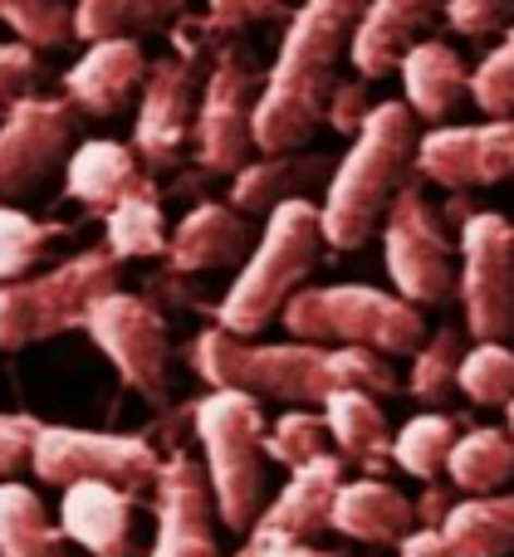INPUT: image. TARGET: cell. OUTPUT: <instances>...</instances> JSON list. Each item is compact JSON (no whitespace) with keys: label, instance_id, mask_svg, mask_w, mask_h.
Returning a JSON list of instances; mask_svg holds the SVG:
<instances>
[{"label":"cell","instance_id":"cell-44","mask_svg":"<svg viewBox=\"0 0 514 557\" xmlns=\"http://www.w3.org/2000/svg\"><path fill=\"white\" fill-rule=\"evenodd\" d=\"M397 557H451L446 543H441L437 529H412L407 539L397 543Z\"/></svg>","mask_w":514,"mask_h":557},{"label":"cell","instance_id":"cell-29","mask_svg":"<svg viewBox=\"0 0 514 557\" xmlns=\"http://www.w3.org/2000/svg\"><path fill=\"white\" fill-rule=\"evenodd\" d=\"M446 474H451V484L466 494L505 490L514 474V435L490 431V425H476V431L456 435V445H451V455H446Z\"/></svg>","mask_w":514,"mask_h":557},{"label":"cell","instance_id":"cell-36","mask_svg":"<svg viewBox=\"0 0 514 557\" xmlns=\"http://www.w3.org/2000/svg\"><path fill=\"white\" fill-rule=\"evenodd\" d=\"M0 25L29 49H59L74 39V5L69 0H0Z\"/></svg>","mask_w":514,"mask_h":557},{"label":"cell","instance_id":"cell-40","mask_svg":"<svg viewBox=\"0 0 514 557\" xmlns=\"http://www.w3.org/2000/svg\"><path fill=\"white\" fill-rule=\"evenodd\" d=\"M446 20L456 35L486 39L514 20V0H446Z\"/></svg>","mask_w":514,"mask_h":557},{"label":"cell","instance_id":"cell-34","mask_svg":"<svg viewBox=\"0 0 514 557\" xmlns=\"http://www.w3.org/2000/svg\"><path fill=\"white\" fill-rule=\"evenodd\" d=\"M59 235H69V225L35 221V215L15 211L10 201H0V284L5 278H25Z\"/></svg>","mask_w":514,"mask_h":557},{"label":"cell","instance_id":"cell-1","mask_svg":"<svg viewBox=\"0 0 514 557\" xmlns=\"http://www.w3.org/2000/svg\"><path fill=\"white\" fill-rule=\"evenodd\" d=\"M192 372L206 386H235L250 396H274V401H294V406H323V396L339 386H363V392H392L388 352L372 347H353V343H250V337L231 333V327H206L192 343Z\"/></svg>","mask_w":514,"mask_h":557},{"label":"cell","instance_id":"cell-43","mask_svg":"<svg viewBox=\"0 0 514 557\" xmlns=\"http://www.w3.org/2000/svg\"><path fill=\"white\" fill-rule=\"evenodd\" d=\"M368 113H372V103H368V78L358 74V78H339V84H333L329 108H323V123H329L333 133H358Z\"/></svg>","mask_w":514,"mask_h":557},{"label":"cell","instance_id":"cell-18","mask_svg":"<svg viewBox=\"0 0 514 557\" xmlns=\"http://www.w3.org/2000/svg\"><path fill=\"white\" fill-rule=\"evenodd\" d=\"M143 78H147V54L133 35L88 39V49L64 74V98L88 117H113L143 88Z\"/></svg>","mask_w":514,"mask_h":557},{"label":"cell","instance_id":"cell-25","mask_svg":"<svg viewBox=\"0 0 514 557\" xmlns=\"http://www.w3.org/2000/svg\"><path fill=\"white\" fill-rule=\"evenodd\" d=\"M451 557H510L514 553V490L466 494L437 523Z\"/></svg>","mask_w":514,"mask_h":557},{"label":"cell","instance_id":"cell-32","mask_svg":"<svg viewBox=\"0 0 514 557\" xmlns=\"http://www.w3.org/2000/svg\"><path fill=\"white\" fill-rule=\"evenodd\" d=\"M456 435L461 431L451 425V416L421 411L397 431L392 460H397L407 474H417V480H437V474L446 470V455H451V445H456Z\"/></svg>","mask_w":514,"mask_h":557},{"label":"cell","instance_id":"cell-2","mask_svg":"<svg viewBox=\"0 0 514 557\" xmlns=\"http://www.w3.org/2000/svg\"><path fill=\"white\" fill-rule=\"evenodd\" d=\"M363 5L368 0H299L255 103V152H294L314 137L339 84L333 69L343 49H353Z\"/></svg>","mask_w":514,"mask_h":557},{"label":"cell","instance_id":"cell-42","mask_svg":"<svg viewBox=\"0 0 514 557\" xmlns=\"http://www.w3.org/2000/svg\"><path fill=\"white\" fill-rule=\"evenodd\" d=\"M39 421L25 411H0V480H10L15 470L29 465V450H35Z\"/></svg>","mask_w":514,"mask_h":557},{"label":"cell","instance_id":"cell-27","mask_svg":"<svg viewBox=\"0 0 514 557\" xmlns=\"http://www.w3.org/2000/svg\"><path fill=\"white\" fill-rule=\"evenodd\" d=\"M0 557H74L69 533L49 523L39 494L15 480L0 484Z\"/></svg>","mask_w":514,"mask_h":557},{"label":"cell","instance_id":"cell-21","mask_svg":"<svg viewBox=\"0 0 514 557\" xmlns=\"http://www.w3.org/2000/svg\"><path fill=\"white\" fill-rule=\"evenodd\" d=\"M437 10H446V0H368L358 29H353V69L363 78L392 74L402 54L421 39V29L437 20Z\"/></svg>","mask_w":514,"mask_h":557},{"label":"cell","instance_id":"cell-15","mask_svg":"<svg viewBox=\"0 0 514 557\" xmlns=\"http://www.w3.org/2000/svg\"><path fill=\"white\" fill-rule=\"evenodd\" d=\"M339 484H343V460L329 450L314 455L299 470H290V480L274 494V504H265L255 513V523L245 529V548L235 557H270L284 543H309L314 533H323Z\"/></svg>","mask_w":514,"mask_h":557},{"label":"cell","instance_id":"cell-11","mask_svg":"<svg viewBox=\"0 0 514 557\" xmlns=\"http://www.w3.org/2000/svg\"><path fill=\"white\" fill-rule=\"evenodd\" d=\"M84 333L113 362L127 392L147 396L152 406L167 401V318L147 298L108 288L84 318Z\"/></svg>","mask_w":514,"mask_h":557},{"label":"cell","instance_id":"cell-35","mask_svg":"<svg viewBox=\"0 0 514 557\" xmlns=\"http://www.w3.org/2000/svg\"><path fill=\"white\" fill-rule=\"evenodd\" d=\"M461 357H466V343H461L456 327H437L431 337H421L417 352H412V396L427 406H437L441 396L456 386V372H461Z\"/></svg>","mask_w":514,"mask_h":557},{"label":"cell","instance_id":"cell-12","mask_svg":"<svg viewBox=\"0 0 514 557\" xmlns=\"http://www.w3.org/2000/svg\"><path fill=\"white\" fill-rule=\"evenodd\" d=\"M382 250H388V274L402 298L417 308L446 304L456 294V250L441 235L421 186H402L388 201V225H382Z\"/></svg>","mask_w":514,"mask_h":557},{"label":"cell","instance_id":"cell-26","mask_svg":"<svg viewBox=\"0 0 514 557\" xmlns=\"http://www.w3.org/2000/svg\"><path fill=\"white\" fill-rule=\"evenodd\" d=\"M323 421H329V435L343 450V460L372 465V470H378L382 460H392V431L378 406V392L339 386V392L323 396Z\"/></svg>","mask_w":514,"mask_h":557},{"label":"cell","instance_id":"cell-22","mask_svg":"<svg viewBox=\"0 0 514 557\" xmlns=\"http://www.w3.org/2000/svg\"><path fill=\"white\" fill-rule=\"evenodd\" d=\"M329 529L343 533V539H353V543L388 548V543H402L412 529H417V504L382 480H353V484L343 480L339 494H333Z\"/></svg>","mask_w":514,"mask_h":557},{"label":"cell","instance_id":"cell-4","mask_svg":"<svg viewBox=\"0 0 514 557\" xmlns=\"http://www.w3.org/2000/svg\"><path fill=\"white\" fill-rule=\"evenodd\" d=\"M323 245H329V235H323L319 206L304 201V196L280 201L270 211V225H265L260 245H255L250 260H245V270L225 288L221 308H216V323L241 337L260 333V327L290 304L294 288L314 274Z\"/></svg>","mask_w":514,"mask_h":557},{"label":"cell","instance_id":"cell-41","mask_svg":"<svg viewBox=\"0 0 514 557\" xmlns=\"http://www.w3.org/2000/svg\"><path fill=\"white\" fill-rule=\"evenodd\" d=\"M290 5L294 0H206V25H211V35H235V29L260 25Z\"/></svg>","mask_w":514,"mask_h":557},{"label":"cell","instance_id":"cell-8","mask_svg":"<svg viewBox=\"0 0 514 557\" xmlns=\"http://www.w3.org/2000/svg\"><path fill=\"white\" fill-rule=\"evenodd\" d=\"M211 35L206 20H186L176 25V54L147 64L143 78V103H137V123H133V147L143 157L147 172H167L182 162V147L192 137L196 123V49Z\"/></svg>","mask_w":514,"mask_h":557},{"label":"cell","instance_id":"cell-28","mask_svg":"<svg viewBox=\"0 0 514 557\" xmlns=\"http://www.w3.org/2000/svg\"><path fill=\"white\" fill-rule=\"evenodd\" d=\"M108 225V250L118 260H152V255H167V215H162V196H157L152 176L143 186L113 201L103 211Z\"/></svg>","mask_w":514,"mask_h":557},{"label":"cell","instance_id":"cell-10","mask_svg":"<svg viewBox=\"0 0 514 557\" xmlns=\"http://www.w3.org/2000/svg\"><path fill=\"white\" fill-rule=\"evenodd\" d=\"M162 455L143 435H113V431H74V425H39L29 470L45 484H74V480H108L127 494L157 490L162 480Z\"/></svg>","mask_w":514,"mask_h":557},{"label":"cell","instance_id":"cell-33","mask_svg":"<svg viewBox=\"0 0 514 557\" xmlns=\"http://www.w3.org/2000/svg\"><path fill=\"white\" fill-rule=\"evenodd\" d=\"M456 392H466L476 406H505L514 396V347H505L500 337H480L476 347H466Z\"/></svg>","mask_w":514,"mask_h":557},{"label":"cell","instance_id":"cell-19","mask_svg":"<svg viewBox=\"0 0 514 557\" xmlns=\"http://www.w3.org/2000/svg\"><path fill=\"white\" fill-rule=\"evenodd\" d=\"M133 499L137 494L108 480H74L64 484V499H59V529L88 557H133Z\"/></svg>","mask_w":514,"mask_h":557},{"label":"cell","instance_id":"cell-6","mask_svg":"<svg viewBox=\"0 0 514 557\" xmlns=\"http://www.w3.org/2000/svg\"><path fill=\"white\" fill-rule=\"evenodd\" d=\"M284 333L309 343H353L372 352H417L427 337L421 308L402 294H382L372 284H329V288H294L280 308Z\"/></svg>","mask_w":514,"mask_h":557},{"label":"cell","instance_id":"cell-16","mask_svg":"<svg viewBox=\"0 0 514 557\" xmlns=\"http://www.w3.org/2000/svg\"><path fill=\"white\" fill-rule=\"evenodd\" d=\"M417 172L431 186L470 191L514 176V113L486 117L476 127H437L417 143Z\"/></svg>","mask_w":514,"mask_h":557},{"label":"cell","instance_id":"cell-14","mask_svg":"<svg viewBox=\"0 0 514 557\" xmlns=\"http://www.w3.org/2000/svg\"><path fill=\"white\" fill-rule=\"evenodd\" d=\"M74 143V103L69 98H20L0 117V201L29 196Z\"/></svg>","mask_w":514,"mask_h":557},{"label":"cell","instance_id":"cell-39","mask_svg":"<svg viewBox=\"0 0 514 557\" xmlns=\"http://www.w3.org/2000/svg\"><path fill=\"white\" fill-rule=\"evenodd\" d=\"M35 78H39V59L25 39L0 45V117H5L20 98L35 94Z\"/></svg>","mask_w":514,"mask_h":557},{"label":"cell","instance_id":"cell-24","mask_svg":"<svg viewBox=\"0 0 514 557\" xmlns=\"http://www.w3.org/2000/svg\"><path fill=\"white\" fill-rule=\"evenodd\" d=\"M143 157L137 147L113 143V137H94V143H78L64 157V191L74 201H84L88 211H108L113 201H123L133 186H143Z\"/></svg>","mask_w":514,"mask_h":557},{"label":"cell","instance_id":"cell-38","mask_svg":"<svg viewBox=\"0 0 514 557\" xmlns=\"http://www.w3.org/2000/svg\"><path fill=\"white\" fill-rule=\"evenodd\" d=\"M470 103L486 117L514 113V20L505 25V39L480 59V69L470 74Z\"/></svg>","mask_w":514,"mask_h":557},{"label":"cell","instance_id":"cell-23","mask_svg":"<svg viewBox=\"0 0 514 557\" xmlns=\"http://www.w3.org/2000/svg\"><path fill=\"white\" fill-rule=\"evenodd\" d=\"M402 94L407 108L427 123H446L461 103L470 98V69L446 39H417L402 54Z\"/></svg>","mask_w":514,"mask_h":557},{"label":"cell","instance_id":"cell-5","mask_svg":"<svg viewBox=\"0 0 514 557\" xmlns=\"http://www.w3.org/2000/svg\"><path fill=\"white\" fill-rule=\"evenodd\" d=\"M196 441L206 450V480L225 529L245 533L255 513L265 509V411L260 396L235 392V386H211L192 406Z\"/></svg>","mask_w":514,"mask_h":557},{"label":"cell","instance_id":"cell-20","mask_svg":"<svg viewBox=\"0 0 514 557\" xmlns=\"http://www.w3.org/2000/svg\"><path fill=\"white\" fill-rule=\"evenodd\" d=\"M250 255V221L241 206L201 201L182 215L172 235H167V255L176 274H201V270H225V264Z\"/></svg>","mask_w":514,"mask_h":557},{"label":"cell","instance_id":"cell-9","mask_svg":"<svg viewBox=\"0 0 514 557\" xmlns=\"http://www.w3.org/2000/svg\"><path fill=\"white\" fill-rule=\"evenodd\" d=\"M265 74L235 45H221L196 103V162L211 176H235L255 152V103Z\"/></svg>","mask_w":514,"mask_h":557},{"label":"cell","instance_id":"cell-31","mask_svg":"<svg viewBox=\"0 0 514 557\" xmlns=\"http://www.w3.org/2000/svg\"><path fill=\"white\" fill-rule=\"evenodd\" d=\"M319 172V157H290V152H265L260 162H245L231 182V206H241L245 215L274 211L280 201H290V191L304 176Z\"/></svg>","mask_w":514,"mask_h":557},{"label":"cell","instance_id":"cell-3","mask_svg":"<svg viewBox=\"0 0 514 557\" xmlns=\"http://www.w3.org/2000/svg\"><path fill=\"white\" fill-rule=\"evenodd\" d=\"M417 113L407 98H388L372 103L363 127L353 133V147L329 176V196H323V235L333 250H358L372 235V225L388 215V201L407 186V172L417 166Z\"/></svg>","mask_w":514,"mask_h":557},{"label":"cell","instance_id":"cell-37","mask_svg":"<svg viewBox=\"0 0 514 557\" xmlns=\"http://www.w3.org/2000/svg\"><path fill=\"white\" fill-rule=\"evenodd\" d=\"M329 421L314 411H284L280 421L265 431V455H270L274 465H284V470H299V465H309L314 455L329 450Z\"/></svg>","mask_w":514,"mask_h":557},{"label":"cell","instance_id":"cell-47","mask_svg":"<svg viewBox=\"0 0 514 557\" xmlns=\"http://www.w3.org/2000/svg\"><path fill=\"white\" fill-rule=\"evenodd\" d=\"M505 421H510V435H514V396L505 401Z\"/></svg>","mask_w":514,"mask_h":557},{"label":"cell","instance_id":"cell-30","mask_svg":"<svg viewBox=\"0 0 514 557\" xmlns=\"http://www.w3.org/2000/svg\"><path fill=\"white\" fill-rule=\"evenodd\" d=\"M186 0H78L74 5V39H113V35H147L172 25Z\"/></svg>","mask_w":514,"mask_h":557},{"label":"cell","instance_id":"cell-45","mask_svg":"<svg viewBox=\"0 0 514 557\" xmlns=\"http://www.w3.org/2000/svg\"><path fill=\"white\" fill-rule=\"evenodd\" d=\"M451 513V499H446V490H437L431 484L427 494H421V504H417V529H437L441 519Z\"/></svg>","mask_w":514,"mask_h":557},{"label":"cell","instance_id":"cell-17","mask_svg":"<svg viewBox=\"0 0 514 557\" xmlns=\"http://www.w3.org/2000/svg\"><path fill=\"white\" fill-rule=\"evenodd\" d=\"M216 499L192 455H167L157 480V543L147 557H216Z\"/></svg>","mask_w":514,"mask_h":557},{"label":"cell","instance_id":"cell-7","mask_svg":"<svg viewBox=\"0 0 514 557\" xmlns=\"http://www.w3.org/2000/svg\"><path fill=\"white\" fill-rule=\"evenodd\" d=\"M118 288V255L113 250H84L74 260L54 264L35 278H5L0 284V352H20L29 343L84 327L88 308Z\"/></svg>","mask_w":514,"mask_h":557},{"label":"cell","instance_id":"cell-46","mask_svg":"<svg viewBox=\"0 0 514 557\" xmlns=\"http://www.w3.org/2000/svg\"><path fill=\"white\" fill-rule=\"evenodd\" d=\"M270 557H348V553H333V548H319V543H284V548H274Z\"/></svg>","mask_w":514,"mask_h":557},{"label":"cell","instance_id":"cell-13","mask_svg":"<svg viewBox=\"0 0 514 557\" xmlns=\"http://www.w3.org/2000/svg\"><path fill=\"white\" fill-rule=\"evenodd\" d=\"M456 294L470 337H514V225L505 215H466Z\"/></svg>","mask_w":514,"mask_h":557}]
</instances>
